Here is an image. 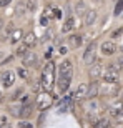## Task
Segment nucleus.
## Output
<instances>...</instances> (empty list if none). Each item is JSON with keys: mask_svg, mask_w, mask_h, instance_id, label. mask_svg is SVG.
<instances>
[{"mask_svg": "<svg viewBox=\"0 0 123 128\" xmlns=\"http://www.w3.org/2000/svg\"><path fill=\"white\" fill-rule=\"evenodd\" d=\"M53 83H55V63L47 62L42 68V76H40V86L43 92H52Z\"/></svg>", "mask_w": 123, "mask_h": 128, "instance_id": "nucleus-1", "label": "nucleus"}, {"mask_svg": "<svg viewBox=\"0 0 123 128\" xmlns=\"http://www.w3.org/2000/svg\"><path fill=\"white\" fill-rule=\"evenodd\" d=\"M53 105V96L50 95V92H38V95L35 96V108L40 112H45Z\"/></svg>", "mask_w": 123, "mask_h": 128, "instance_id": "nucleus-2", "label": "nucleus"}, {"mask_svg": "<svg viewBox=\"0 0 123 128\" xmlns=\"http://www.w3.org/2000/svg\"><path fill=\"white\" fill-rule=\"evenodd\" d=\"M103 82L105 83H118L120 82V70H118V65H110L106 70L103 72Z\"/></svg>", "mask_w": 123, "mask_h": 128, "instance_id": "nucleus-3", "label": "nucleus"}, {"mask_svg": "<svg viewBox=\"0 0 123 128\" xmlns=\"http://www.w3.org/2000/svg\"><path fill=\"white\" fill-rule=\"evenodd\" d=\"M72 73H73V63H72V60L65 58L58 65V76H68V78H72Z\"/></svg>", "mask_w": 123, "mask_h": 128, "instance_id": "nucleus-4", "label": "nucleus"}, {"mask_svg": "<svg viewBox=\"0 0 123 128\" xmlns=\"http://www.w3.org/2000/svg\"><path fill=\"white\" fill-rule=\"evenodd\" d=\"M0 83L4 88H10L15 83V73L12 70H4L0 73Z\"/></svg>", "mask_w": 123, "mask_h": 128, "instance_id": "nucleus-5", "label": "nucleus"}, {"mask_svg": "<svg viewBox=\"0 0 123 128\" xmlns=\"http://www.w3.org/2000/svg\"><path fill=\"white\" fill-rule=\"evenodd\" d=\"M95 57H96V48H95V43H90V45L85 48V52H83V63L90 66L92 63H95Z\"/></svg>", "mask_w": 123, "mask_h": 128, "instance_id": "nucleus-6", "label": "nucleus"}, {"mask_svg": "<svg viewBox=\"0 0 123 128\" xmlns=\"http://www.w3.org/2000/svg\"><path fill=\"white\" fill-rule=\"evenodd\" d=\"M122 113H123V100L120 98V100L113 102V103L108 106V115L112 118H118Z\"/></svg>", "mask_w": 123, "mask_h": 128, "instance_id": "nucleus-7", "label": "nucleus"}, {"mask_svg": "<svg viewBox=\"0 0 123 128\" xmlns=\"http://www.w3.org/2000/svg\"><path fill=\"white\" fill-rule=\"evenodd\" d=\"M100 50H102V53H103L105 57H112V55L116 52V45H115V42H112V40H105V42L100 45Z\"/></svg>", "mask_w": 123, "mask_h": 128, "instance_id": "nucleus-8", "label": "nucleus"}, {"mask_svg": "<svg viewBox=\"0 0 123 128\" xmlns=\"http://www.w3.org/2000/svg\"><path fill=\"white\" fill-rule=\"evenodd\" d=\"M22 62H24V66H35L37 65V62H38V55L37 53H33V52H27L22 57Z\"/></svg>", "mask_w": 123, "mask_h": 128, "instance_id": "nucleus-9", "label": "nucleus"}, {"mask_svg": "<svg viewBox=\"0 0 123 128\" xmlns=\"http://www.w3.org/2000/svg\"><path fill=\"white\" fill-rule=\"evenodd\" d=\"M92 68H90V76H92V80H98L100 76L103 75V65H102V63H92Z\"/></svg>", "mask_w": 123, "mask_h": 128, "instance_id": "nucleus-10", "label": "nucleus"}, {"mask_svg": "<svg viewBox=\"0 0 123 128\" xmlns=\"http://www.w3.org/2000/svg\"><path fill=\"white\" fill-rule=\"evenodd\" d=\"M70 82H72V78H68V76H58V82H57L58 92H60V93L68 92V88H70Z\"/></svg>", "mask_w": 123, "mask_h": 128, "instance_id": "nucleus-11", "label": "nucleus"}, {"mask_svg": "<svg viewBox=\"0 0 123 128\" xmlns=\"http://www.w3.org/2000/svg\"><path fill=\"white\" fill-rule=\"evenodd\" d=\"M86 93H88V85L86 83H80L78 88L75 90V93H73V98L75 100H85Z\"/></svg>", "mask_w": 123, "mask_h": 128, "instance_id": "nucleus-12", "label": "nucleus"}, {"mask_svg": "<svg viewBox=\"0 0 123 128\" xmlns=\"http://www.w3.org/2000/svg\"><path fill=\"white\" fill-rule=\"evenodd\" d=\"M100 95V83H96V80L92 82L88 85V93H86V98H95V96Z\"/></svg>", "mask_w": 123, "mask_h": 128, "instance_id": "nucleus-13", "label": "nucleus"}, {"mask_svg": "<svg viewBox=\"0 0 123 128\" xmlns=\"http://www.w3.org/2000/svg\"><path fill=\"white\" fill-rule=\"evenodd\" d=\"M68 43H70L72 48H80L82 43H83V37H82V35H78V33H75V35H70V38H68Z\"/></svg>", "mask_w": 123, "mask_h": 128, "instance_id": "nucleus-14", "label": "nucleus"}, {"mask_svg": "<svg viewBox=\"0 0 123 128\" xmlns=\"http://www.w3.org/2000/svg\"><path fill=\"white\" fill-rule=\"evenodd\" d=\"M96 17H98V15H96L95 10H86L85 12V25L86 27H92V25L96 22Z\"/></svg>", "mask_w": 123, "mask_h": 128, "instance_id": "nucleus-15", "label": "nucleus"}, {"mask_svg": "<svg viewBox=\"0 0 123 128\" xmlns=\"http://www.w3.org/2000/svg\"><path fill=\"white\" fill-rule=\"evenodd\" d=\"M22 38H24V30L22 28H17V30H14V32H12V35H10V43H12V45H15V43H20V40H22Z\"/></svg>", "mask_w": 123, "mask_h": 128, "instance_id": "nucleus-16", "label": "nucleus"}, {"mask_svg": "<svg viewBox=\"0 0 123 128\" xmlns=\"http://www.w3.org/2000/svg\"><path fill=\"white\" fill-rule=\"evenodd\" d=\"M73 25H75V18L72 17V15H68L65 20V24H63V27H62V32L63 33H68L70 30H73Z\"/></svg>", "mask_w": 123, "mask_h": 128, "instance_id": "nucleus-17", "label": "nucleus"}, {"mask_svg": "<svg viewBox=\"0 0 123 128\" xmlns=\"http://www.w3.org/2000/svg\"><path fill=\"white\" fill-rule=\"evenodd\" d=\"M24 43H25L28 48L35 47V45H37V37H35V33H33V32H28V33H27V35H25Z\"/></svg>", "mask_w": 123, "mask_h": 128, "instance_id": "nucleus-18", "label": "nucleus"}, {"mask_svg": "<svg viewBox=\"0 0 123 128\" xmlns=\"http://www.w3.org/2000/svg\"><path fill=\"white\" fill-rule=\"evenodd\" d=\"M92 125H93V128H108L110 126V122L106 118H96Z\"/></svg>", "mask_w": 123, "mask_h": 128, "instance_id": "nucleus-19", "label": "nucleus"}, {"mask_svg": "<svg viewBox=\"0 0 123 128\" xmlns=\"http://www.w3.org/2000/svg\"><path fill=\"white\" fill-rule=\"evenodd\" d=\"M27 52H28V47H27V45H25L24 42L18 43V47L15 48V55H17V57H24V55H25Z\"/></svg>", "mask_w": 123, "mask_h": 128, "instance_id": "nucleus-20", "label": "nucleus"}, {"mask_svg": "<svg viewBox=\"0 0 123 128\" xmlns=\"http://www.w3.org/2000/svg\"><path fill=\"white\" fill-rule=\"evenodd\" d=\"M75 12H76V15H83V14L86 12V10H85V4H83V2H76Z\"/></svg>", "mask_w": 123, "mask_h": 128, "instance_id": "nucleus-21", "label": "nucleus"}, {"mask_svg": "<svg viewBox=\"0 0 123 128\" xmlns=\"http://www.w3.org/2000/svg\"><path fill=\"white\" fill-rule=\"evenodd\" d=\"M122 12H123V0H116V5H115V12H113V14L118 17Z\"/></svg>", "mask_w": 123, "mask_h": 128, "instance_id": "nucleus-22", "label": "nucleus"}, {"mask_svg": "<svg viewBox=\"0 0 123 128\" xmlns=\"http://www.w3.org/2000/svg\"><path fill=\"white\" fill-rule=\"evenodd\" d=\"M12 32H14V27H12V24H8V25H7V28L4 30V37H2V38H10Z\"/></svg>", "mask_w": 123, "mask_h": 128, "instance_id": "nucleus-23", "label": "nucleus"}, {"mask_svg": "<svg viewBox=\"0 0 123 128\" xmlns=\"http://www.w3.org/2000/svg\"><path fill=\"white\" fill-rule=\"evenodd\" d=\"M24 14H25L24 4H18L17 5V14H15V17H24Z\"/></svg>", "mask_w": 123, "mask_h": 128, "instance_id": "nucleus-24", "label": "nucleus"}, {"mask_svg": "<svg viewBox=\"0 0 123 128\" xmlns=\"http://www.w3.org/2000/svg\"><path fill=\"white\" fill-rule=\"evenodd\" d=\"M27 8H28L30 12H33V10L37 8V0H28V2H27Z\"/></svg>", "mask_w": 123, "mask_h": 128, "instance_id": "nucleus-25", "label": "nucleus"}, {"mask_svg": "<svg viewBox=\"0 0 123 128\" xmlns=\"http://www.w3.org/2000/svg\"><path fill=\"white\" fill-rule=\"evenodd\" d=\"M0 126L2 128L8 126V118H7V116H0Z\"/></svg>", "mask_w": 123, "mask_h": 128, "instance_id": "nucleus-26", "label": "nucleus"}, {"mask_svg": "<svg viewBox=\"0 0 123 128\" xmlns=\"http://www.w3.org/2000/svg\"><path fill=\"white\" fill-rule=\"evenodd\" d=\"M45 17L53 18V10H52V7H47V8H45Z\"/></svg>", "mask_w": 123, "mask_h": 128, "instance_id": "nucleus-27", "label": "nucleus"}, {"mask_svg": "<svg viewBox=\"0 0 123 128\" xmlns=\"http://www.w3.org/2000/svg\"><path fill=\"white\" fill-rule=\"evenodd\" d=\"M18 75L22 76V78H25V80L28 78V73H27V70H24V68H18Z\"/></svg>", "mask_w": 123, "mask_h": 128, "instance_id": "nucleus-28", "label": "nucleus"}, {"mask_svg": "<svg viewBox=\"0 0 123 128\" xmlns=\"http://www.w3.org/2000/svg\"><path fill=\"white\" fill-rule=\"evenodd\" d=\"M48 20H50V18H48V17H45V15H43L42 18H40V25H43V27H47V25H48Z\"/></svg>", "mask_w": 123, "mask_h": 128, "instance_id": "nucleus-29", "label": "nucleus"}, {"mask_svg": "<svg viewBox=\"0 0 123 128\" xmlns=\"http://www.w3.org/2000/svg\"><path fill=\"white\" fill-rule=\"evenodd\" d=\"M18 128H33L30 123H27V122H20L18 123Z\"/></svg>", "mask_w": 123, "mask_h": 128, "instance_id": "nucleus-30", "label": "nucleus"}, {"mask_svg": "<svg viewBox=\"0 0 123 128\" xmlns=\"http://www.w3.org/2000/svg\"><path fill=\"white\" fill-rule=\"evenodd\" d=\"M8 4H12V0H0V7H7Z\"/></svg>", "mask_w": 123, "mask_h": 128, "instance_id": "nucleus-31", "label": "nucleus"}, {"mask_svg": "<svg viewBox=\"0 0 123 128\" xmlns=\"http://www.w3.org/2000/svg\"><path fill=\"white\" fill-rule=\"evenodd\" d=\"M66 52H68V48H66V47H60V53H62V55H65Z\"/></svg>", "mask_w": 123, "mask_h": 128, "instance_id": "nucleus-32", "label": "nucleus"}, {"mask_svg": "<svg viewBox=\"0 0 123 128\" xmlns=\"http://www.w3.org/2000/svg\"><path fill=\"white\" fill-rule=\"evenodd\" d=\"M118 35H122V28H118L116 32H113V38H115V37H118Z\"/></svg>", "mask_w": 123, "mask_h": 128, "instance_id": "nucleus-33", "label": "nucleus"}, {"mask_svg": "<svg viewBox=\"0 0 123 128\" xmlns=\"http://www.w3.org/2000/svg\"><path fill=\"white\" fill-rule=\"evenodd\" d=\"M0 30H4V18H0Z\"/></svg>", "mask_w": 123, "mask_h": 128, "instance_id": "nucleus-34", "label": "nucleus"}, {"mask_svg": "<svg viewBox=\"0 0 123 128\" xmlns=\"http://www.w3.org/2000/svg\"><path fill=\"white\" fill-rule=\"evenodd\" d=\"M120 80L123 82V72H122V73H120Z\"/></svg>", "mask_w": 123, "mask_h": 128, "instance_id": "nucleus-35", "label": "nucleus"}, {"mask_svg": "<svg viewBox=\"0 0 123 128\" xmlns=\"http://www.w3.org/2000/svg\"><path fill=\"white\" fill-rule=\"evenodd\" d=\"M120 65H122V66H123V58H122V60H120Z\"/></svg>", "mask_w": 123, "mask_h": 128, "instance_id": "nucleus-36", "label": "nucleus"}, {"mask_svg": "<svg viewBox=\"0 0 123 128\" xmlns=\"http://www.w3.org/2000/svg\"><path fill=\"white\" fill-rule=\"evenodd\" d=\"M122 100H123V90H122Z\"/></svg>", "mask_w": 123, "mask_h": 128, "instance_id": "nucleus-37", "label": "nucleus"}, {"mask_svg": "<svg viewBox=\"0 0 123 128\" xmlns=\"http://www.w3.org/2000/svg\"><path fill=\"white\" fill-rule=\"evenodd\" d=\"M122 35H123V28H122Z\"/></svg>", "mask_w": 123, "mask_h": 128, "instance_id": "nucleus-38", "label": "nucleus"}, {"mask_svg": "<svg viewBox=\"0 0 123 128\" xmlns=\"http://www.w3.org/2000/svg\"><path fill=\"white\" fill-rule=\"evenodd\" d=\"M93 2H98V0H93Z\"/></svg>", "mask_w": 123, "mask_h": 128, "instance_id": "nucleus-39", "label": "nucleus"}]
</instances>
